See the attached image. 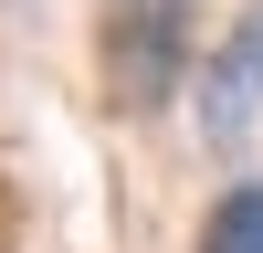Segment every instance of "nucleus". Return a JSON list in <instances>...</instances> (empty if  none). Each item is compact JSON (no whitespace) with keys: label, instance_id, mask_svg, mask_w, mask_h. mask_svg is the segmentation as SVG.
Instances as JSON below:
<instances>
[{"label":"nucleus","instance_id":"nucleus-2","mask_svg":"<svg viewBox=\"0 0 263 253\" xmlns=\"http://www.w3.org/2000/svg\"><path fill=\"white\" fill-rule=\"evenodd\" d=\"M263 116V0L200 53V137H242Z\"/></svg>","mask_w":263,"mask_h":253},{"label":"nucleus","instance_id":"nucleus-1","mask_svg":"<svg viewBox=\"0 0 263 253\" xmlns=\"http://www.w3.org/2000/svg\"><path fill=\"white\" fill-rule=\"evenodd\" d=\"M190 74V0H105V84L116 105L158 116Z\"/></svg>","mask_w":263,"mask_h":253},{"label":"nucleus","instance_id":"nucleus-3","mask_svg":"<svg viewBox=\"0 0 263 253\" xmlns=\"http://www.w3.org/2000/svg\"><path fill=\"white\" fill-rule=\"evenodd\" d=\"M200 253H263V179H232L200 211Z\"/></svg>","mask_w":263,"mask_h":253}]
</instances>
